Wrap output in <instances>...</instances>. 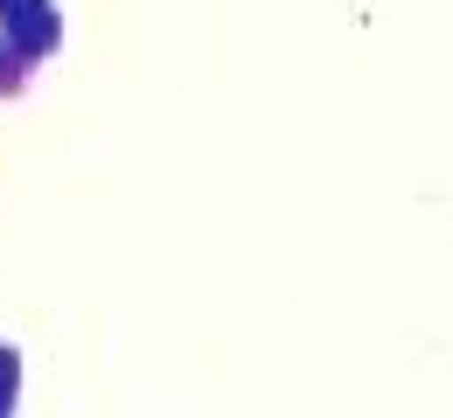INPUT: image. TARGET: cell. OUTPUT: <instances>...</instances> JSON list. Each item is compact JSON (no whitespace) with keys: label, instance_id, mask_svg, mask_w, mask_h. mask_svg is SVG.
<instances>
[{"label":"cell","instance_id":"6da1fadb","mask_svg":"<svg viewBox=\"0 0 453 418\" xmlns=\"http://www.w3.org/2000/svg\"><path fill=\"white\" fill-rule=\"evenodd\" d=\"M14 376H21V362H14V349L0 342V418H14Z\"/></svg>","mask_w":453,"mask_h":418}]
</instances>
